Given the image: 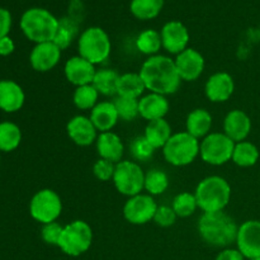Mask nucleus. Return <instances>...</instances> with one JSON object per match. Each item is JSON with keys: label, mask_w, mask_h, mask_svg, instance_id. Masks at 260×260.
Segmentation results:
<instances>
[{"label": "nucleus", "mask_w": 260, "mask_h": 260, "mask_svg": "<svg viewBox=\"0 0 260 260\" xmlns=\"http://www.w3.org/2000/svg\"><path fill=\"white\" fill-rule=\"evenodd\" d=\"M139 74L150 93L169 95L174 94L182 84L179 73L172 57L164 55L150 56L140 69Z\"/></svg>", "instance_id": "f257e3e1"}, {"label": "nucleus", "mask_w": 260, "mask_h": 260, "mask_svg": "<svg viewBox=\"0 0 260 260\" xmlns=\"http://www.w3.org/2000/svg\"><path fill=\"white\" fill-rule=\"evenodd\" d=\"M198 234L207 245L213 248H229L236 243L239 226L225 211L202 213L198 220Z\"/></svg>", "instance_id": "f03ea898"}, {"label": "nucleus", "mask_w": 260, "mask_h": 260, "mask_svg": "<svg viewBox=\"0 0 260 260\" xmlns=\"http://www.w3.org/2000/svg\"><path fill=\"white\" fill-rule=\"evenodd\" d=\"M198 208L203 213L225 211L231 200V187L228 180L218 175H211L198 183L196 188Z\"/></svg>", "instance_id": "7ed1b4c3"}, {"label": "nucleus", "mask_w": 260, "mask_h": 260, "mask_svg": "<svg viewBox=\"0 0 260 260\" xmlns=\"http://www.w3.org/2000/svg\"><path fill=\"white\" fill-rule=\"evenodd\" d=\"M20 28L32 42H53L58 29V19L42 8L28 9L20 19Z\"/></svg>", "instance_id": "20e7f679"}, {"label": "nucleus", "mask_w": 260, "mask_h": 260, "mask_svg": "<svg viewBox=\"0 0 260 260\" xmlns=\"http://www.w3.org/2000/svg\"><path fill=\"white\" fill-rule=\"evenodd\" d=\"M201 141L187 131L173 134L162 147L164 159L173 167H187L200 155Z\"/></svg>", "instance_id": "39448f33"}, {"label": "nucleus", "mask_w": 260, "mask_h": 260, "mask_svg": "<svg viewBox=\"0 0 260 260\" xmlns=\"http://www.w3.org/2000/svg\"><path fill=\"white\" fill-rule=\"evenodd\" d=\"M111 40L101 27H90L84 30L78 41L79 56L93 65L104 62L111 55Z\"/></svg>", "instance_id": "423d86ee"}, {"label": "nucleus", "mask_w": 260, "mask_h": 260, "mask_svg": "<svg viewBox=\"0 0 260 260\" xmlns=\"http://www.w3.org/2000/svg\"><path fill=\"white\" fill-rule=\"evenodd\" d=\"M93 243V230L83 220H75L63 226L58 248L69 256H80L90 249Z\"/></svg>", "instance_id": "0eeeda50"}, {"label": "nucleus", "mask_w": 260, "mask_h": 260, "mask_svg": "<svg viewBox=\"0 0 260 260\" xmlns=\"http://www.w3.org/2000/svg\"><path fill=\"white\" fill-rule=\"evenodd\" d=\"M235 142L223 132H211L201 140L200 156L206 164L220 167L231 161Z\"/></svg>", "instance_id": "6e6552de"}, {"label": "nucleus", "mask_w": 260, "mask_h": 260, "mask_svg": "<svg viewBox=\"0 0 260 260\" xmlns=\"http://www.w3.org/2000/svg\"><path fill=\"white\" fill-rule=\"evenodd\" d=\"M113 184L117 192L126 197H134L144 190L145 173L136 161L122 160L116 164Z\"/></svg>", "instance_id": "1a4fd4ad"}, {"label": "nucleus", "mask_w": 260, "mask_h": 260, "mask_svg": "<svg viewBox=\"0 0 260 260\" xmlns=\"http://www.w3.org/2000/svg\"><path fill=\"white\" fill-rule=\"evenodd\" d=\"M62 212V201L52 189H41L29 202V213L33 220L46 225L55 222Z\"/></svg>", "instance_id": "9d476101"}, {"label": "nucleus", "mask_w": 260, "mask_h": 260, "mask_svg": "<svg viewBox=\"0 0 260 260\" xmlns=\"http://www.w3.org/2000/svg\"><path fill=\"white\" fill-rule=\"evenodd\" d=\"M157 205L150 194H140L129 197L123 206V217L132 225H145L154 220Z\"/></svg>", "instance_id": "9b49d317"}, {"label": "nucleus", "mask_w": 260, "mask_h": 260, "mask_svg": "<svg viewBox=\"0 0 260 260\" xmlns=\"http://www.w3.org/2000/svg\"><path fill=\"white\" fill-rule=\"evenodd\" d=\"M236 245L245 259L260 256V221L249 220L239 226Z\"/></svg>", "instance_id": "f8f14e48"}, {"label": "nucleus", "mask_w": 260, "mask_h": 260, "mask_svg": "<svg viewBox=\"0 0 260 260\" xmlns=\"http://www.w3.org/2000/svg\"><path fill=\"white\" fill-rule=\"evenodd\" d=\"M160 35H161L162 48L172 55H179L188 48L189 32L182 22L172 20L165 23Z\"/></svg>", "instance_id": "ddd939ff"}, {"label": "nucleus", "mask_w": 260, "mask_h": 260, "mask_svg": "<svg viewBox=\"0 0 260 260\" xmlns=\"http://www.w3.org/2000/svg\"><path fill=\"white\" fill-rule=\"evenodd\" d=\"M174 61L182 81H196L205 70V57L194 48L188 47Z\"/></svg>", "instance_id": "4468645a"}, {"label": "nucleus", "mask_w": 260, "mask_h": 260, "mask_svg": "<svg viewBox=\"0 0 260 260\" xmlns=\"http://www.w3.org/2000/svg\"><path fill=\"white\" fill-rule=\"evenodd\" d=\"M235 91V81L233 76L225 71L212 74L206 81L205 94L212 103H223L233 96Z\"/></svg>", "instance_id": "2eb2a0df"}, {"label": "nucleus", "mask_w": 260, "mask_h": 260, "mask_svg": "<svg viewBox=\"0 0 260 260\" xmlns=\"http://www.w3.org/2000/svg\"><path fill=\"white\" fill-rule=\"evenodd\" d=\"M63 73H65L66 80L78 88V86L89 85L93 83L96 70L95 65L78 55L73 56L66 61Z\"/></svg>", "instance_id": "dca6fc26"}, {"label": "nucleus", "mask_w": 260, "mask_h": 260, "mask_svg": "<svg viewBox=\"0 0 260 260\" xmlns=\"http://www.w3.org/2000/svg\"><path fill=\"white\" fill-rule=\"evenodd\" d=\"M66 132L71 141L81 147L90 146L98 139V129L85 116L73 117L66 124Z\"/></svg>", "instance_id": "f3484780"}, {"label": "nucleus", "mask_w": 260, "mask_h": 260, "mask_svg": "<svg viewBox=\"0 0 260 260\" xmlns=\"http://www.w3.org/2000/svg\"><path fill=\"white\" fill-rule=\"evenodd\" d=\"M61 58V50L55 42H43L35 46L29 55L30 66L38 73L52 70Z\"/></svg>", "instance_id": "a211bd4d"}, {"label": "nucleus", "mask_w": 260, "mask_h": 260, "mask_svg": "<svg viewBox=\"0 0 260 260\" xmlns=\"http://www.w3.org/2000/svg\"><path fill=\"white\" fill-rule=\"evenodd\" d=\"M251 131V119L241 109H233L223 119V134L234 142L245 141Z\"/></svg>", "instance_id": "6ab92c4d"}, {"label": "nucleus", "mask_w": 260, "mask_h": 260, "mask_svg": "<svg viewBox=\"0 0 260 260\" xmlns=\"http://www.w3.org/2000/svg\"><path fill=\"white\" fill-rule=\"evenodd\" d=\"M96 151L101 159L108 160V161L118 164L122 161L124 154V146L121 137L114 132H101L95 141Z\"/></svg>", "instance_id": "aec40b11"}, {"label": "nucleus", "mask_w": 260, "mask_h": 260, "mask_svg": "<svg viewBox=\"0 0 260 260\" xmlns=\"http://www.w3.org/2000/svg\"><path fill=\"white\" fill-rule=\"evenodd\" d=\"M169 108V101L167 96L161 94L149 93L139 99L140 116L149 122L165 118Z\"/></svg>", "instance_id": "412c9836"}, {"label": "nucleus", "mask_w": 260, "mask_h": 260, "mask_svg": "<svg viewBox=\"0 0 260 260\" xmlns=\"http://www.w3.org/2000/svg\"><path fill=\"white\" fill-rule=\"evenodd\" d=\"M90 121L95 126V128L101 132H108L113 128L119 121L116 106L113 102L104 101L99 102L90 111Z\"/></svg>", "instance_id": "4be33fe9"}, {"label": "nucleus", "mask_w": 260, "mask_h": 260, "mask_svg": "<svg viewBox=\"0 0 260 260\" xmlns=\"http://www.w3.org/2000/svg\"><path fill=\"white\" fill-rule=\"evenodd\" d=\"M24 91L12 80H0V109L8 113L19 111L24 104Z\"/></svg>", "instance_id": "5701e85b"}, {"label": "nucleus", "mask_w": 260, "mask_h": 260, "mask_svg": "<svg viewBox=\"0 0 260 260\" xmlns=\"http://www.w3.org/2000/svg\"><path fill=\"white\" fill-rule=\"evenodd\" d=\"M212 123L213 118L210 112L205 108H197L193 109L188 114L187 121H185V128H187L188 134L201 141L207 135L211 134Z\"/></svg>", "instance_id": "b1692460"}, {"label": "nucleus", "mask_w": 260, "mask_h": 260, "mask_svg": "<svg viewBox=\"0 0 260 260\" xmlns=\"http://www.w3.org/2000/svg\"><path fill=\"white\" fill-rule=\"evenodd\" d=\"M172 127L165 118L150 121L145 128L144 136L154 146V149H162L172 137Z\"/></svg>", "instance_id": "393cba45"}, {"label": "nucleus", "mask_w": 260, "mask_h": 260, "mask_svg": "<svg viewBox=\"0 0 260 260\" xmlns=\"http://www.w3.org/2000/svg\"><path fill=\"white\" fill-rule=\"evenodd\" d=\"M146 90L144 80L139 73H126L119 76L117 95L140 99Z\"/></svg>", "instance_id": "a878e982"}, {"label": "nucleus", "mask_w": 260, "mask_h": 260, "mask_svg": "<svg viewBox=\"0 0 260 260\" xmlns=\"http://www.w3.org/2000/svg\"><path fill=\"white\" fill-rule=\"evenodd\" d=\"M119 76L121 75L118 74V71L113 70V69H101V70H96L91 84L96 89L99 95L114 96L117 95Z\"/></svg>", "instance_id": "bb28decb"}, {"label": "nucleus", "mask_w": 260, "mask_h": 260, "mask_svg": "<svg viewBox=\"0 0 260 260\" xmlns=\"http://www.w3.org/2000/svg\"><path fill=\"white\" fill-rule=\"evenodd\" d=\"M260 156L259 149L249 141L236 142L233 154V161L240 168H250L258 162Z\"/></svg>", "instance_id": "cd10ccee"}, {"label": "nucleus", "mask_w": 260, "mask_h": 260, "mask_svg": "<svg viewBox=\"0 0 260 260\" xmlns=\"http://www.w3.org/2000/svg\"><path fill=\"white\" fill-rule=\"evenodd\" d=\"M162 7L164 0H132L129 9L137 19L149 20L156 18Z\"/></svg>", "instance_id": "c85d7f7f"}, {"label": "nucleus", "mask_w": 260, "mask_h": 260, "mask_svg": "<svg viewBox=\"0 0 260 260\" xmlns=\"http://www.w3.org/2000/svg\"><path fill=\"white\" fill-rule=\"evenodd\" d=\"M136 47L144 55L155 56L162 47L161 35L155 29H146L139 35L136 40Z\"/></svg>", "instance_id": "c756f323"}, {"label": "nucleus", "mask_w": 260, "mask_h": 260, "mask_svg": "<svg viewBox=\"0 0 260 260\" xmlns=\"http://www.w3.org/2000/svg\"><path fill=\"white\" fill-rule=\"evenodd\" d=\"M22 141V132L17 124L12 122L0 123V150L5 152L13 151Z\"/></svg>", "instance_id": "7c9ffc66"}, {"label": "nucleus", "mask_w": 260, "mask_h": 260, "mask_svg": "<svg viewBox=\"0 0 260 260\" xmlns=\"http://www.w3.org/2000/svg\"><path fill=\"white\" fill-rule=\"evenodd\" d=\"M169 187V178L167 173L159 169H151L145 173V185L144 189L150 196L162 194Z\"/></svg>", "instance_id": "2f4dec72"}, {"label": "nucleus", "mask_w": 260, "mask_h": 260, "mask_svg": "<svg viewBox=\"0 0 260 260\" xmlns=\"http://www.w3.org/2000/svg\"><path fill=\"white\" fill-rule=\"evenodd\" d=\"M98 98L99 93L94 88L93 84L78 86L73 94L74 104L76 108L81 109V111H86V109L91 111L98 104Z\"/></svg>", "instance_id": "473e14b6"}, {"label": "nucleus", "mask_w": 260, "mask_h": 260, "mask_svg": "<svg viewBox=\"0 0 260 260\" xmlns=\"http://www.w3.org/2000/svg\"><path fill=\"white\" fill-rule=\"evenodd\" d=\"M172 208L177 213L178 217L187 218L189 216H192L198 208L194 193L182 192L179 194H177L174 197V200H173Z\"/></svg>", "instance_id": "72a5a7b5"}, {"label": "nucleus", "mask_w": 260, "mask_h": 260, "mask_svg": "<svg viewBox=\"0 0 260 260\" xmlns=\"http://www.w3.org/2000/svg\"><path fill=\"white\" fill-rule=\"evenodd\" d=\"M76 35H78V27L75 23L69 18H62L58 20V29L53 42L61 51L66 50L71 45Z\"/></svg>", "instance_id": "f704fd0d"}, {"label": "nucleus", "mask_w": 260, "mask_h": 260, "mask_svg": "<svg viewBox=\"0 0 260 260\" xmlns=\"http://www.w3.org/2000/svg\"><path fill=\"white\" fill-rule=\"evenodd\" d=\"M114 106H116L117 113H118L119 119L129 122L136 119L140 116L139 111V99L134 98H126V96H116L113 101Z\"/></svg>", "instance_id": "c9c22d12"}, {"label": "nucleus", "mask_w": 260, "mask_h": 260, "mask_svg": "<svg viewBox=\"0 0 260 260\" xmlns=\"http://www.w3.org/2000/svg\"><path fill=\"white\" fill-rule=\"evenodd\" d=\"M129 152L136 161L146 162L154 156L155 149L145 136H139L129 145Z\"/></svg>", "instance_id": "e433bc0d"}, {"label": "nucleus", "mask_w": 260, "mask_h": 260, "mask_svg": "<svg viewBox=\"0 0 260 260\" xmlns=\"http://www.w3.org/2000/svg\"><path fill=\"white\" fill-rule=\"evenodd\" d=\"M63 226H61L58 222H50L46 223L42 226V230H41V238L48 245H58V241H60L61 234H62Z\"/></svg>", "instance_id": "4c0bfd02"}, {"label": "nucleus", "mask_w": 260, "mask_h": 260, "mask_svg": "<svg viewBox=\"0 0 260 260\" xmlns=\"http://www.w3.org/2000/svg\"><path fill=\"white\" fill-rule=\"evenodd\" d=\"M114 170H116V164L114 162L99 157L93 167V174L101 182H108V180L113 179Z\"/></svg>", "instance_id": "58836bf2"}, {"label": "nucleus", "mask_w": 260, "mask_h": 260, "mask_svg": "<svg viewBox=\"0 0 260 260\" xmlns=\"http://www.w3.org/2000/svg\"><path fill=\"white\" fill-rule=\"evenodd\" d=\"M178 216L169 206H157V210L154 216V222L160 228H170L175 223Z\"/></svg>", "instance_id": "ea45409f"}, {"label": "nucleus", "mask_w": 260, "mask_h": 260, "mask_svg": "<svg viewBox=\"0 0 260 260\" xmlns=\"http://www.w3.org/2000/svg\"><path fill=\"white\" fill-rule=\"evenodd\" d=\"M12 27V15L7 9L0 8V40L7 37Z\"/></svg>", "instance_id": "a19ab883"}, {"label": "nucleus", "mask_w": 260, "mask_h": 260, "mask_svg": "<svg viewBox=\"0 0 260 260\" xmlns=\"http://www.w3.org/2000/svg\"><path fill=\"white\" fill-rule=\"evenodd\" d=\"M215 260H245V258L238 249L226 248L218 253Z\"/></svg>", "instance_id": "79ce46f5"}, {"label": "nucleus", "mask_w": 260, "mask_h": 260, "mask_svg": "<svg viewBox=\"0 0 260 260\" xmlns=\"http://www.w3.org/2000/svg\"><path fill=\"white\" fill-rule=\"evenodd\" d=\"M14 42H13L12 38L7 37L2 38L0 40V56H9L14 52Z\"/></svg>", "instance_id": "37998d69"}, {"label": "nucleus", "mask_w": 260, "mask_h": 260, "mask_svg": "<svg viewBox=\"0 0 260 260\" xmlns=\"http://www.w3.org/2000/svg\"><path fill=\"white\" fill-rule=\"evenodd\" d=\"M251 260H260V256H258V258H254V259H251Z\"/></svg>", "instance_id": "c03bdc74"}]
</instances>
